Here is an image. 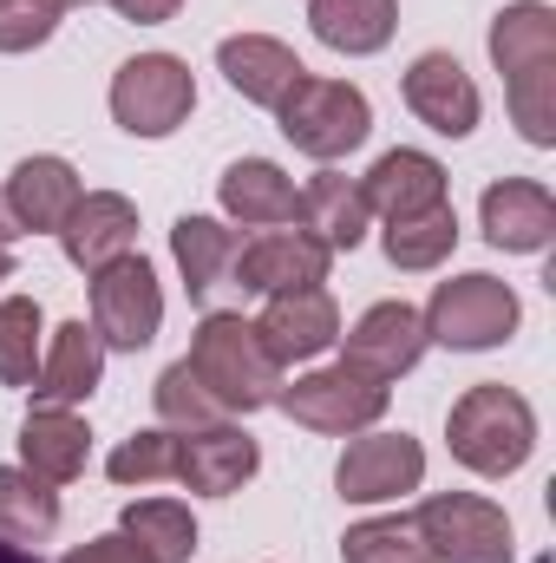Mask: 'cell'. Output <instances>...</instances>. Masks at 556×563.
<instances>
[{
  "instance_id": "cell-1",
  "label": "cell",
  "mask_w": 556,
  "mask_h": 563,
  "mask_svg": "<svg viewBox=\"0 0 556 563\" xmlns=\"http://www.w3.org/2000/svg\"><path fill=\"white\" fill-rule=\"evenodd\" d=\"M190 374L210 387V400L223 407V413H263V407H276L281 400V367L276 354L263 347V334H256V321L249 314H230V308H210L203 321H197V334H190Z\"/></svg>"
},
{
  "instance_id": "cell-7",
  "label": "cell",
  "mask_w": 556,
  "mask_h": 563,
  "mask_svg": "<svg viewBox=\"0 0 556 563\" xmlns=\"http://www.w3.org/2000/svg\"><path fill=\"white\" fill-rule=\"evenodd\" d=\"M387 400H393V387L374 380V374L314 367V374H301L294 387H281L276 407L294 426H308V432H341V439H354V432H367V426L387 420Z\"/></svg>"
},
{
  "instance_id": "cell-5",
  "label": "cell",
  "mask_w": 556,
  "mask_h": 563,
  "mask_svg": "<svg viewBox=\"0 0 556 563\" xmlns=\"http://www.w3.org/2000/svg\"><path fill=\"white\" fill-rule=\"evenodd\" d=\"M197 112V79L177 53H138L112 73V119L132 139H170Z\"/></svg>"
},
{
  "instance_id": "cell-20",
  "label": "cell",
  "mask_w": 556,
  "mask_h": 563,
  "mask_svg": "<svg viewBox=\"0 0 556 563\" xmlns=\"http://www.w3.org/2000/svg\"><path fill=\"white\" fill-rule=\"evenodd\" d=\"M216 73H223L249 106H269V112H276L308 66L294 59V46H281L269 33H230V40L216 46Z\"/></svg>"
},
{
  "instance_id": "cell-16",
  "label": "cell",
  "mask_w": 556,
  "mask_h": 563,
  "mask_svg": "<svg viewBox=\"0 0 556 563\" xmlns=\"http://www.w3.org/2000/svg\"><path fill=\"white\" fill-rule=\"evenodd\" d=\"M478 223H485L491 250L537 256V250H551V236H556V197L544 184H531V177H504V184H491L478 197Z\"/></svg>"
},
{
  "instance_id": "cell-38",
  "label": "cell",
  "mask_w": 556,
  "mask_h": 563,
  "mask_svg": "<svg viewBox=\"0 0 556 563\" xmlns=\"http://www.w3.org/2000/svg\"><path fill=\"white\" fill-rule=\"evenodd\" d=\"M13 236H20V223H13V210H7V190H0V250H7Z\"/></svg>"
},
{
  "instance_id": "cell-17",
  "label": "cell",
  "mask_w": 556,
  "mask_h": 563,
  "mask_svg": "<svg viewBox=\"0 0 556 563\" xmlns=\"http://www.w3.org/2000/svg\"><path fill=\"white\" fill-rule=\"evenodd\" d=\"M360 197H367V210H374V217H387V223L425 217V210H438V203H445V164H438L432 151L400 144V151L374 157V170L360 177Z\"/></svg>"
},
{
  "instance_id": "cell-28",
  "label": "cell",
  "mask_w": 556,
  "mask_h": 563,
  "mask_svg": "<svg viewBox=\"0 0 556 563\" xmlns=\"http://www.w3.org/2000/svg\"><path fill=\"white\" fill-rule=\"evenodd\" d=\"M53 531H59V492L33 478L26 465H0V538L46 544Z\"/></svg>"
},
{
  "instance_id": "cell-26",
  "label": "cell",
  "mask_w": 556,
  "mask_h": 563,
  "mask_svg": "<svg viewBox=\"0 0 556 563\" xmlns=\"http://www.w3.org/2000/svg\"><path fill=\"white\" fill-rule=\"evenodd\" d=\"M236 250H243V236H236L230 223H216V217H177V223H170V256H177V269H184L190 301H210V295L230 282Z\"/></svg>"
},
{
  "instance_id": "cell-24",
  "label": "cell",
  "mask_w": 556,
  "mask_h": 563,
  "mask_svg": "<svg viewBox=\"0 0 556 563\" xmlns=\"http://www.w3.org/2000/svg\"><path fill=\"white\" fill-rule=\"evenodd\" d=\"M491 66H498L504 79L556 73V13L544 0H511V7L491 20Z\"/></svg>"
},
{
  "instance_id": "cell-40",
  "label": "cell",
  "mask_w": 556,
  "mask_h": 563,
  "mask_svg": "<svg viewBox=\"0 0 556 563\" xmlns=\"http://www.w3.org/2000/svg\"><path fill=\"white\" fill-rule=\"evenodd\" d=\"M59 7H92V0H59Z\"/></svg>"
},
{
  "instance_id": "cell-2",
  "label": "cell",
  "mask_w": 556,
  "mask_h": 563,
  "mask_svg": "<svg viewBox=\"0 0 556 563\" xmlns=\"http://www.w3.org/2000/svg\"><path fill=\"white\" fill-rule=\"evenodd\" d=\"M445 445L465 472L478 478H511L531 465L537 452V413L524 394H511L504 380H485V387H465L452 400V420H445Z\"/></svg>"
},
{
  "instance_id": "cell-6",
  "label": "cell",
  "mask_w": 556,
  "mask_h": 563,
  "mask_svg": "<svg viewBox=\"0 0 556 563\" xmlns=\"http://www.w3.org/2000/svg\"><path fill=\"white\" fill-rule=\"evenodd\" d=\"M413 518L432 563H518L511 518L478 492H432Z\"/></svg>"
},
{
  "instance_id": "cell-8",
  "label": "cell",
  "mask_w": 556,
  "mask_h": 563,
  "mask_svg": "<svg viewBox=\"0 0 556 563\" xmlns=\"http://www.w3.org/2000/svg\"><path fill=\"white\" fill-rule=\"evenodd\" d=\"M164 328V288L144 256H119L92 276V334L119 354H138Z\"/></svg>"
},
{
  "instance_id": "cell-23",
  "label": "cell",
  "mask_w": 556,
  "mask_h": 563,
  "mask_svg": "<svg viewBox=\"0 0 556 563\" xmlns=\"http://www.w3.org/2000/svg\"><path fill=\"white\" fill-rule=\"evenodd\" d=\"M216 197H223V217L243 223V230H281L294 223V177L269 164V157H243L216 177Z\"/></svg>"
},
{
  "instance_id": "cell-29",
  "label": "cell",
  "mask_w": 556,
  "mask_h": 563,
  "mask_svg": "<svg viewBox=\"0 0 556 563\" xmlns=\"http://www.w3.org/2000/svg\"><path fill=\"white\" fill-rule=\"evenodd\" d=\"M380 243H387V263H393V269L425 276V269H438V263L458 250V217H452V203H438V210H425V217L387 223Z\"/></svg>"
},
{
  "instance_id": "cell-11",
  "label": "cell",
  "mask_w": 556,
  "mask_h": 563,
  "mask_svg": "<svg viewBox=\"0 0 556 563\" xmlns=\"http://www.w3.org/2000/svg\"><path fill=\"white\" fill-rule=\"evenodd\" d=\"M256 465H263V445L243 432V426H197V432H177V465H170V478L184 485V492H197V498H230V492H243L249 478H256Z\"/></svg>"
},
{
  "instance_id": "cell-15",
  "label": "cell",
  "mask_w": 556,
  "mask_h": 563,
  "mask_svg": "<svg viewBox=\"0 0 556 563\" xmlns=\"http://www.w3.org/2000/svg\"><path fill=\"white\" fill-rule=\"evenodd\" d=\"M327 250L308 236V230H263L256 243H243L236 250V269L230 276L243 282L249 295H288V288H321L327 282Z\"/></svg>"
},
{
  "instance_id": "cell-21",
  "label": "cell",
  "mask_w": 556,
  "mask_h": 563,
  "mask_svg": "<svg viewBox=\"0 0 556 563\" xmlns=\"http://www.w3.org/2000/svg\"><path fill=\"white\" fill-rule=\"evenodd\" d=\"M13 445H20V465L33 478H46V485H73L86 472V459H92V432H86V420L73 407H33L20 420Z\"/></svg>"
},
{
  "instance_id": "cell-36",
  "label": "cell",
  "mask_w": 556,
  "mask_h": 563,
  "mask_svg": "<svg viewBox=\"0 0 556 563\" xmlns=\"http://www.w3.org/2000/svg\"><path fill=\"white\" fill-rule=\"evenodd\" d=\"M125 20H138V26H164V20H177V7L184 0H112Z\"/></svg>"
},
{
  "instance_id": "cell-30",
  "label": "cell",
  "mask_w": 556,
  "mask_h": 563,
  "mask_svg": "<svg viewBox=\"0 0 556 563\" xmlns=\"http://www.w3.org/2000/svg\"><path fill=\"white\" fill-rule=\"evenodd\" d=\"M40 334H46L40 301L33 295H7L0 301V387H26L33 394V380H40Z\"/></svg>"
},
{
  "instance_id": "cell-22",
  "label": "cell",
  "mask_w": 556,
  "mask_h": 563,
  "mask_svg": "<svg viewBox=\"0 0 556 563\" xmlns=\"http://www.w3.org/2000/svg\"><path fill=\"white\" fill-rule=\"evenodd\" d=\"M99 374H105V341L86 321H66V328H53V347L40 354L33 400L40 407H79V400H92Z\"/></svg>"
},
{
  "instance_id": "cell-14",
  "label": "cell",
  "mask_w": 556,
  "mask_h": 563,
  "mask_svg": "<svg viewBox=\"0 0 556 563\" xmlns=\"http://www.w3.org/2000/svg\"><path fill=\"white\" fill-rule=\"evenodd\" d=\"M132 243H138V203L119 190H86L73 203V217L59 223V250L79 276H99L105 263L132 256Z\"/></svg>"
},
{
  "instance_id": "cell-39",
  "label": "cell",
  "mask_w": 556,
  "mask_h": 563,
  "mask_svg": "<svg viewBox=\"0 0 556 563\" xmlns=\"http://www.w3.org/2000/svg\"><path fill=\"white\" fill-rule=\"evenodd\" d=\"M0 282H13V256L7 250H0Z\"/></svg>"
},
{
  "instance_id": "cell-32",
  "label": "cell",
  "mask_w": 556,
  "mask_h": 563,
  "mask_svg": "<svg viewBox=\"0 0 556 563\" xmlns=\"http://www.w3.org/2000/svg\"><path fill=\"white\" fill-rule=\"evenodd\" d=\"M341 558L347 563H432L425 538H419V518H367L341 538Z\"/></svg>"
},
{
  "instance_id": "cell-13",
  "label": "cell",
  "mask_w": 556,
  "mask_h": 563,
  "mask_svg": "<svg viewBox=\"0 0 556 563\" xmlns=\"http://www.w3.org/2000/svg\"><path fill=\"white\" fill-rule=\"evenodd\" d=\"M256 334L276 354V367L321 361L341 341V308H334L327 288H288V295H269V308L256 314Z\"/></svg>"
},
{
  "instance_id": "cell-4",
  "label": "cell",
  "mask_w": 556,
  "mask_h": 563,
  "mask_svg": "<svg viewBox=\"0 0 556 563\" xmlns=\"http://www.w3.org/2000/svg\"><path fill=\"white\" fill-rule=\"evenodd\" d=\"M518 314H524V308H518L511 282L471 269V276L438 282L419 321H425V341L458 347V354H485V347H504V341L518 334Z\"/></svg>"
},
{
  "instance_id": "cell-37",
  "label": "cell",
  "mask_w": 556,
  "mask_h": 563,
  "mask_svg": "<svg viewBox=\"0 0 556 563\" xmlns=\"http://www.w3.org/2000/svg\"><path fill=\"white\" fill-rule=\"evenodd\" d=\"M0 563H40L33 544H13V538H0Z\"/></svg>"
},
{
  "instance_id": "cell-31",
  "label": "cell",
  "mask_w": 556,
  "mask_h": 563,
  "mask_svg": "<svg viewBox=\"0 0 556 563\" xmlns=\"http://www.w3.org/2000/svg\"><path fill=\"white\" fill-rule=\"evenodd\" d=\"M151 400H157V426H170V432H197V426H223L230 420V413L210 400V387L190 374V361H170V367L157 374Z\"/></svg>"
},
{
  "instance_id": "cell-3",
  "label": "cell",
  "mask_w": 556,
  "mask_h": 563,
  "mask_svg": "<svg viewBox=\"0 0 556 563\" xmlns=\"http://www.w3.org/2000/svg\"><path fill=\"white\" fill-rule=\"evenodd\" d=\"M276 112H281V139L294 144L301 157H314V164H334V157L360 151L367 132H374V106H367V92L347 86V79H314V73H301L294 92L281 99Z\"/></svg>"
},
{
  "instance_id": "cell-33",
  "label": "cell",
  "mask_w": 556,
  "mask_h": 563,
  "mask_svg": "<svg viewBox=\"0 0 556 563\" xmlns=\"http://www.w3.org/2000/svg\"><path fill=\"white\" fill-rule=\"evenodd\" d=\"M170 465H177V432H170V426L132 432V439L105 459L112 485H151V478H170Z\"/></svg>"
},
{
  "instance_id": "cell-25",
  "label": "cell",
  "mask_w": 556,
  "mask_h": 563,
  "mask_svg": "<svg viewBox=\"0 0 556 563\" xmlns=\"http://www.w3.org/2000/svg\"><path fill=\"white\" fill-rule=\"evenodd\" d=\"M308 26L327 53H347V59H367L393 40L400 26V0H308Z\"/></svg>"
},
{
  "instance_id": "cell-34",
  "label": "cell",
  "mask_w": 556,
  "mask_h": 563,
  "mask_svg": "<svg viewBox=\"0 0 556 563\" xmlns=\"http://www.w3.org/2000/svg\"><path fill=\"white\" fill-rule=\"evenodd\" d=\"M59 0H0V53H33L59 33Z\"/></svg>"
},
{
  "instance_id": "cell-35",
  "label": "cell",
  "mask_w": 556,
  "mask_h": 563,
  "mask_svg": "<svg viewBox=\"0 0 556 563\" xmlns=\"http://www.w3.org/2000/svg\"><path fill=\"white\" fill-rule=\"evenodd\" d=\"M59 563H144V551L125 531H105V538H92V544H73Z\"/></svg>"
},
{
  "instance_id": "cell-10",
  "label": "cell",
  "mask_w": 556,
  "mask_h": 563,
  "mask_svg": "<svg viewBox=\"0 0 556 563\" xmlns=\"http://www.w3.org/2000/svg\"><path fill=\"white\" fill-rule=\"evenodd\" d=\"M425 321H419L413 301H374L347 334H341V367L354 374H374V380H400L413 374L419 354H425Z\"/></svg>"
},
{
  "instance_id": "cell-12",
  "label": "cell",
  "mask_w": 556,
  "mask_h": 563,
  "mask_svg": "<svg viewBox=\"0 0 556 563\" xmlns=\"http://www.w3.org/2000/svg\"><path fill=\"white\" fill-rule=\"evenodd\" d=\"M400 92H407V112H413L419 125H432L438 139H471L478 132L485 99H478L471 73L452 53H419L413 66H407V86Z\"/></svg>"
},
{
  "instance_id": "cell-9",
  "label": "cell",
  "mask_w": 556,
  "mask_h": 563,
  "mask_svg": "<svg viewBox=\"0 0 556 563\" xmlns=\"http://www.w3.org/2000/svg\"><path fill=\"white\" fill-rule=\"evenodd\" d=\"M419 485H425V452L413 432H367L334 465V492L347 505H393Z\"/></svg>"
},
{
  "instance_id": "cell-19",
  "label": "cell",
  "mask_w": 556,
  "mask_h": 563,
  "mask_svg": "<svg viewBox=\"0 0 556 563\" xmlns=\"http://www.w3.org/2000/svg\"><path fill=\"white\" fill-rule=\"evenodd\" d=\"M294 223H301L327 256H347V250H360V243H367L374 210H367V197H360V184H354V177L321 170V177H308V190H294Z\"/></svg>"
},
{
  "instance_id": "cell-18",
  "label": "cell",
  "mask_w": 556,
  "mask_h": 563,
  "mask_svg": "<svg viewBox=\"0 0 556 563\" xmlns=\"http://www.w3.org/2000/svg\"><path fill=\"white\" fill-rule=\"evenodd\" d=\"M86 197L79 170L66 157H20L13 177H7V210L20 223V236H59V223L73 217V203Z\"/></svg>"
},
{
  "instance_id": "cell-27",
  "label": "cell",
  "mask_w": 556,
  "mask_h": 563,
  "mask_svg": "<svg viewBox=\"0 0 556 563\" xmlns=\"http://www.w3.org/2000/svg\"><path fill=\"white\" fill-rule=\"evenodd\" d=\"M119 531L144 551V563H190L197 558V518L177 498H138V505H125Z\"/></svg>"
}]
</instances>
